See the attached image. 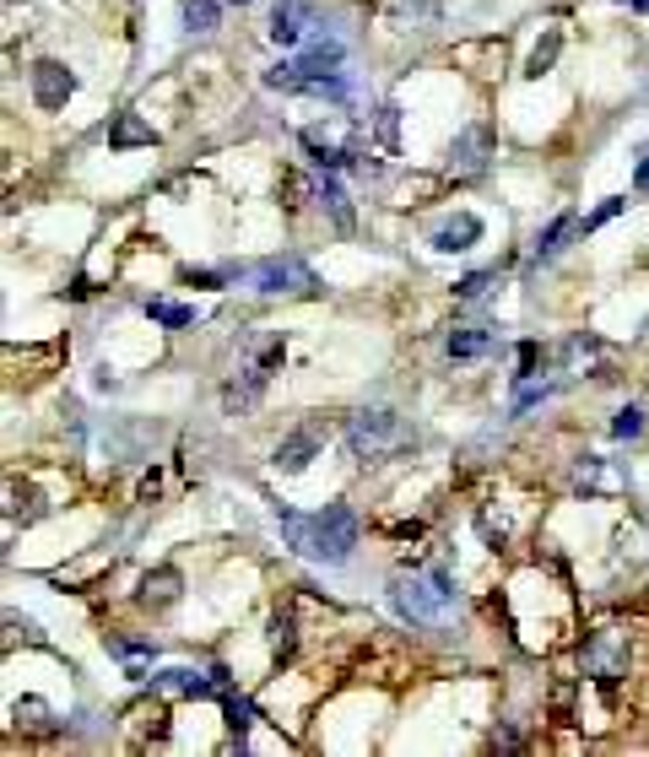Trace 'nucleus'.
<instances>
[{
	"label": "nucleus",
	"mask_w": 649,
	"mask_h": 757,
	"mask_svg": "<svg viewBox=\"0 0 649 757\" xmlns=\"http://www.w3.org/2000/svg\"><path fill=\"white\" fill-rule=\"evenodd\" d=\"M493 282H498V271H471V276H460V282H455V292H460V298H482Z\"/></svg>",
	"instance_id": "473e14b6"
},
{
	"label": "nucleus",
	"mask_w": 649,
	"mask_h": 757,
	"mask_svg": "<svg viewBox=\"0 0 649 757\" xmlns=\"http://www.w3.org/2000/svg\"><path fill=\"white\" fill-rule=\"evenodd\" d=\"M184 282H190V287H217L222 271H184Z\"/></svg>",
	"instance_id": "c9c22d12"
},
{
	"label": "nucleus",
	"mask_w": 649,
	"mask_h": 757,
	"mask_svg": "<svg viewBox=\"0 0 649 757\" xmlns=\"http://www.w3.org/2000/svg\"><path fill=\"white\" fill-rule=\"evenodd\" d=\"M558 55H563V33L547 28V38H541V44L531 49V60H525V76H531V82H541V76L558 65Z\"/></svg>",
	"instance_id": "aec40b11"
},
{
	"label": "nucleus",
	"mask_w": 649,
	"mask_h": 757,
	"mask_svg": "<svg viewBox=\"0 0 649 757\" xmlns=\"http://www.w3.org/2000/svg\"><path fill=\"white\" fill-rule=\"evenodd\" d=\"M266 639H271V655H276V660H287V655H293V644H298V628H293V617H287V612H276V617H271V633H266Z\"/></svg>",
	"instance_id": "bb28decb"
},
{
	"label": "nucleus",
	"mask_w": 649,
	"mask_h": 757,
	"mask_svg": "<svg viewBox=\"0 0 649 757\" xmlns=\"http://www.w3.org/2000/svg\"><path fill=\"white\" fill-rule=\"evenodd\" d=\"M428 244L439 249V255H466L471 244H482V217L460 211V217H449V222H439V228H433Z\"/></svg>",
	"instance_id": "9d476101"
},
{
	"label": "nucleus",
	"mask_w": 649,
	"mask_h": 757,
	"mask_svg": "<svg viewBox=\"0 0 649 757\" xmlns=\"http://www.w3.org/2000/svg\"><path fill=\"white\" fill-rule=\"evenodd\" d=\"M255 292H266V298H276V292H314V271L298 255H271L255 265Z\"/></svg>",
	"instance_id": "423d86ee"
},
{
	"label": "nucleus",
	"mask_w": 649,
	"mask_h": 757,
	"mask_svg": "<svg viewBox=\"0 0 649 757\" xmlns=\"http://www.w3.org/2000/svg\"><path fill=\"white\" fill-rule=\"evenodd\" d=\"M579 666H585V676H595V682L612 693L617 676H628V639H622V633H612V628L590 633V639L579 644Z\"/></svg>",
	"instance_id": "39448f33"
},
{
	"label": "nucleus",
	"mask_w": 649,
	"mask_h": 757,
	"mask_svg": "<svg viewBox=\"0 0 649 757\" xmlns=\"http://www.w3.org/2000/svg\"><path fill=\"white\" fill-rule=\"evenodd\" d=\"M444 352L455 357V363H471V357H487L493 352V330H482V325H466V330H449V341H444Z\"/></svg>",
	"instance_id": "2eb2a0df"
},
{
	"label": "nucleus",
	"mask_w": 649,
	"mask_h": 757,
	"mask_svg": "<svg viewBox=\"0 0 649 757\" xmlns=\"http://www.w3.org/2000/svg\"><path fill=\"white\" fill-rule=\"evenodd\" d=\"M633 6H639V11H649V0H633Z\"/></svg>",
	"instance_id": "58836bf2"
},
{
	"label": "nucleus",
	"mask_w": 649,
	"mask_h": 757,
	"mask_svg": "<svg viewBox=\"0 0 649 757\" xmlns=\"http://www.w3.org/2000/svg\"><path fill=\"white\" fill-rule=\"evenodd\" d=\"M147 314H152L157 325H168V330L195 325V309H190V303H174V298H152V303H147Z\"/></svg>",
	"instance_id": "5701e85b"
},
{
	"label": "nucleus",
	"mask_w": 649,
	"mask_h": 757,
	"mask_svg": "<svg viewBox=\"0 0 649 757\" xmlns=\"http://www.w3.org/2000/svg\"><path fill=\"white\" fill-rule=\"evenodd\" d=\"M71 92H76V76L65 71L60 60H38L33 65V103L38 109H65Z\"/></svg>",
	"instance_id": "0eeeda50"
},
{
	"label": "nucleus",
	"mask_w": 649,
	"mask_h": 757,
	"mask_svg": "<svg viewBox=\"0 0 649 757\" xmlns=\"http://www.w3.org/2000/svg\"><path fill=\"white\" fill-rule=\"evenodd\" d=\"M222 22V0H184V28L190 33H211Z\"/></svg>",
	"instance_id": "4be33fe9"
},
{
	"label": "nucleus",
	"mask_w": 649,
	"mask_h": 757,
	"mask_svg": "<svg viewBox=\"0 0 649 757\" xmlns=\"http://www.w3.org/2000/svg\"><path fill=\"white\" fill-rule=\"evenodd\" d=\"M38 514H44V493H38V487H11V520L33 525Z\"/></svg>",
	"instance_id": "393cba45"
},
{
	"label": "nucleus",
	"mask_w": 649,
	"mask_h": 757,
	"mask_svg": "<svg viewBox=\"0 0 649 757\" xmlns=\"http://www.w3.org/2000/svg\"><path fill=\"white\" fill-rule=\"evenodd\" d=\"M276 525H282L287 547H293L298 557H314V520H309V514H298V509H282V503H276Z\"/></svg>",
	"instance_id": "f3484780"
},
{
	"label": "nucleus",
	"mask_w": 649,
	"mask_h": 757,
	"mask_svg": "<svg viewBox=\"0 0 649 757\" xmlns=\"http://www.w3.org/2000/svg\"><path fill=\"white\" fill-rule=\"evenodd\" d=\"M11 720H17V725H33V730H44V725H49V703H38V698H17V703H11Z\"/></svg>",
	"instance_id": "c756f323"
},
{
	"label": "nucleus",
	"mask_w": 649,
	"mask_h": 757,
	"mask_svg": "<svg viewBox=\"0 0 649 757\" xmlns=\"http://www.w3.org/2000/svg\"><path fill=\"white\" fill-rule=\"evenodd\" d=\"M482 530H487V541H493V547H503V520H493V514H482Z\"/></svg>",
	"instance_id": "e433bc0d"
},
{
	"label": "nucleus",
	"mask_w": 649,
	"mask_h": 757,
	"mask_svg": "<svg viewBox=\"0 0 649 757\" xmlns=\"http://www.w3.org/2000/svg\"><path fill=\"white\" fill-rule=\"evenodd\" d=\"M612 433H617V438H639V433H644V411H639V406H622L617 422H612Z\"/></svg>",
	"instance_id": "72a5a7b5"
},
{
	"label": "nucleus",
	"mask_w": 649,
	"mask_h": 757,
	"mask_svg": "<svg viewBox=\"0 0 649 757\" xmlns=\"http://www.w3.org/2000/svg\"><path fill=\"white\" fill-rule=\"evenodd\" d=\"M109 649L125 660L130 676H152V644H136V639H109Z\"/></svg>",
	"instance_id": "412c9836"
},
{
	"label": "nucleus",
	"mask_w": 649,
	"mask_h": 757,
	"mask_svg": "<svg viewBox=\"0 0 649 757\" xmlns=\"http://www.w3.org/2000/svg\"><path fill=\"white\" fill-rule=\"evenodd\" d=\"M644 330H649V320H644Z\"/></svg>",
	"instance_id": "ea45409f"
},
{
	"label": "nucleus",
	"mask_w": 649,
	"mask_h": 757,
	"mask_svg": "<svg viewBox=\"0 0 649 757\" xmlns=\"http://www.w3.org/2000/svg\"><path fill=\"white\" fill-rule=\"evenodd\" d=\"M238 6H244V0H238Z\"/></svg>",
	"instance_id": "a19ab883"
},
{
	"label": "nucleus",
	"mask_w": 649,
	"mask_h": 757,
	"mask_svg": "<svg viewBox=\"0 0 649 757\" xmlns=\"http://www.w3.org/2000/svg\"><path fill=\"white\" fill-rule=\"evenodd\" d=\"M314 455H320V438H314V433H287L282 444H276L271 466L282 471V476H298V471H309Z\"/></svg>",
	"instance_id": "ddd939ff"
},
{
	"label": "nucleus",
	"mask_w": 649,
	"mask_h": 757,
	"mask_svg": "<svg viewBox=\"0 0 649 757\" xmlns=\"http://www.w3.org/2000/svg\"><path fill=\"white\" fill-rule=\"evenodd\" d=\"M574 233H579V217H574V211L552 217V222H547V233L536 238V255H531V260H536V265H541V260H558V255H563V244H568Z\"/></svg>",
	"instance_id": "a211bd4d"
},
{
	"label": "nucleus",
	"mask_w": 649,
	"mask_h": 757,
	"mask_svg": "<svg viewBox=\"0 0 649 757\" xmlns=\"http://www.w3.org/2000/svg\"><path fill=\"white\" fill-rule=\"evenodd\" d=\"M282 357H287V341H282V336H266V341L255 347V357H249V363L228 379V390H222V406H228V411H249V406L260 401V390L271 384V374L282 368Z\"/></svg>",
	"instance_id": "7ed1b4c3"
},
{
	"label": "nucleus",
	"mask_w": 649,
	"mask_h": 757,
	"mask_svg": "<svg viewBox=\"0 0 649 757\" xmlns=\"http://www.w3.org/2000/svg\"><path fill=\"white\" fill-rule=\"evenodd\" d=\"M222 714H228V730H233L238 741H244L249 730H255V720H260L255 703H249V698H233V693H228V703H222Z\"/></svg>",
	"instance_id": "b1692460"
},
{
	"label": "nucleus",
	"mask_w": 649,
	"mask_h": 757,
	"mask_svg": "<svg viewBox=\"0 0 649 757\" xmlns=\"http://www.w3.org/2000/svg\"><path fill=\"white\" fill-rule=\"evenodd\" d=\"M179 574H174V568H157V574H147V579H141V595H136V601L141 606H174L179 601Z\"/></svg>",
	"instance_id": "6ab92c4d"
},
{
	"label": "nucleus",
	"mask_w": 649,
	"mask_h": 757,
	"mask_svg": "<svg viewBox=\"0 0 649 757\" xmlns=\"http://www.w3.org/2000/svg\"><path fill=\"white\" fill-rule=\"evenodd\" d=\"M109 146L114 152H136V146H157V130L141 114H114L109 125Z\"/></svg>",
	"instance_id": "4468645a"
},
{
	"label": "nucleus",
	"mask_w": 649,
	"mask_h": 757,
	"mask_svg": "<svg viewBox=\"0 0 649 757\" xmlns=\"http://www.w3.org/2000/svg\"><path fill=\"white\" fill-rule=\"evenodd\" d=\"M633 184H639V190H649V157H639V168H633Z\"/></svg>",
	"instance_id": "4c0bfd02"
},
{
	"label": "nucleus",
	"mask_w": 649,
	"mask_h": 757,
	"mask_svg": "<svg viewBox=\"0 0 649 757\" xmlns=\"http://www.w3.org/2000/svg\"><path fill=\"white\" fill-rule=\"evenodd\" d=\"M282 195H287V206H309V201H320V184H309L303 174H287L282 179Z\"/></svg>",
	"instance_id": "7c9ffc66"
},
{
	"label": "nucleus",
	"mask_w": 649,
	"mask_h": 757,
	"mask_svg": "<svg viewBox=\"0 0 649 757\" xmlns=\"http://www.w3.org/2000/svg\"><path fill=\"white\" fill-rule=\"evenodd\" d=\"M347 60V44H341V38H314L309 49H303L298 55V65H303V76H320V71H336V65Z\"/></svg>",
	"instance_id": "dca6fc26"
},
{
	"label": "nucleus",
	"mask_w": 649,
	"mask_h": 757,
	"mask_svg": "<svg viewBox=\"0 0 649 757\" xmlns=\"http://www.w3.org/2000/svg\"><path fill=\"white\" fill-rule=\"evenodd\" d=\"M152 687H157V693H168V698H206V693H217L211 671H190V666H168V671H157V676H152Z\"/></svg>",
	"instance_id": "f8f14e48"
},
{
	"label": "nucleus",
	"mask_w": 649,
	"mask_h": 757,
	"mask_svg": "<svg viewBox=\"0 0 649 757\" xmlns=\"http://www.w3.org/2000/svg\"><path fill=\"white\" fill-rule=\"evenodd\" d=\"M622 211H628V201H622V195H612V201H601V206L590 211V217H579V233H595V228H601V222L622 217Z\"/></svg>",
	"instance_id": "2f4dec72"
},
{
	"label": "nucleus",
	"mask_w": 649,
	"mask_h": 757,
	"mask_svg": "<svg viewBox=\"0 0 649 757\" xmlns=\"http://www.w3.org/2000/svg\"><path fill=\"white\" fill-rule=\"evenodd\" d=\"M303 82H309V76H303L298 60H282V65H271V71H266V87L271 92H303Z\"/></svg>",
	"instance_id": "a878e982"
},
{
	"label": "nucleus",
	"mask_w": 649,
	"mask_h": 757,
	"mask_svg": "<svg viewBox=\"0 0 649 757\" xmlns=\"http://www.w3.org/2000/svg\"><path fill=\"white\" fill-rule=\"evenodd\" d=\"M390 606L401 612L406 622H439L449 606H455V579L444 568H428V574H395L390 579Z\"/></svg>",
	"instance_id": "f257e3e1"
},
{
	"label": "nucleus",
	"mask_w": 649,
	"mask_h": 757,
	"mask_svg": "<svg viewBox=\"0 0 649 757\" xmlns=\"http://www.w3.org/2000/svg\"><path fill=\"white\" fill-rule=\"evenodd\" d=\"M309 22H314V6L309 0H276V11H271V44H282V49H293L309 38Z\"/></svg>",
	"instance_id": "6e6552de"
},
{
	"label": "nucleus",
	"mask_w": 649,
	"mask_h": 757,
	"mask_svg": "<svg viewBox=\"0 0 649 757\" xmlns=\"http://www.w3.org/2000/svg\"><path fill=\"white\" fill-rule=\"evenodd\" d=\"M320 206H325L330 217L341 222V228H347V222H352V211H347V190H341V184H336V174H325V179H320Z\"/></svg>",
	"instance_id": "cd10ccee"
},
{
	"label": "nucleus",
	"mask_w": 649,
	"mask_h": 757,
	"mask_svg": "<svg viewBox=\"0 0 649 757\" xmlns=\"http://www.w3.org/2000/svg\"><path fill=\"white\" fill-rule=\"evenodd\" d=\"M547 395H552V384H525V390L514 395V411H531L536 401H547Z\"/></svg>",
	"instance_id": "f704fd0d"
},
{
	"label": "nucleus",
	"mask_w": 649,
	"mask_h": 757,
	"mask_svg": "<svg viewBox=\"0 0 649 757\" xmlns=\"http://www.w3.org/2000/svg\"><path fill=\"white\" fill-rule=\"evenodd\" d=\"M357 547V514L347 503H325L314 514V563H347Z\"/></svg>",
	"instance_id": "20e7f679"
},
{
	"label": "nucleus",
	"mask_w": 649,
	"mask_h": 757,
	"mask_svg": "<svg viewBox=\"0 0 649 757\" xmlns=\"http://www.w3.org/2000/svg\"><path fill=\"white\" fill-rule=\"evenodd\" d=\"M439 17H444L439 0H390V11H384V22L401 33H428L439 28Z\"/></svg>",
	"instance_id": "9b49d317"
},
{
	"label": "nucleus",
	"mask_w": 649,
	"mask_h": 757,
	"mask_svg": "<svg viewBox=\"0 0 649 757\" xmlns=\"http://www.w3.org/2000/svg\"><path fill=\"white\" fill-rule=\"evenodd\" d=\"M374 130H379V146H384V152H395V146H401V109H395V103H384V109L374 114Z\"/></svg>",
	"instance_id": "c85d7f7f"
},
{
	"label": "nucleus",
	"mask_w": 649,
	"mask_h": 757,
	"mask_svg": "<svg viewBox=\"0 0 649 757\" xmlns=\"http://www.w3.org/2000/svg\"><path fill=\"white\" fill-rule=\"evenodd\" d=\"M412 444V433H406V422L395 417V411H357V417H347V449L357 460H384V455H395V449H406Z\"/></svg>",
	"instance_id": "f03ea898"
},
{
	"label": "nucleus",
	"mask_w": 649,
	"mask_h": 757,
	"mask_svg": "<svg viewBox=\"0 0 649 757\" xmlns=\"http://www.w3.org/2000/svg\"><path fill=\"white\" fill-rule=\"evenodd\" d=\"M487 157H493V130H487V125H466V130H460V141H455L449 168H455V174H482Z\"/></svg>",
	"instance_id": "1a4fd4ad"
}]
</instances>
